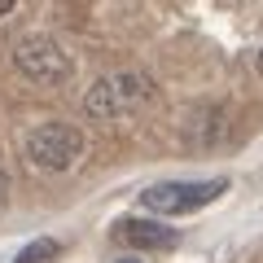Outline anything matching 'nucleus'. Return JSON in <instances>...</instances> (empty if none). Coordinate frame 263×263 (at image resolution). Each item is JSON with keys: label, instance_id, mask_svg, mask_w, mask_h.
I'll list each match as a JSON object with an SVG mask.
<instances>
[{"label": "nucleus", "instance_id": "obj_7", "mask_svg": "<svg viewBox=\"0 0 263 263\" xmlns=\"http://www.w3.org/2000/svg\"><path fill=\"white\" fill-rule=\"evenodd\" d=\"M259 75H263V48H259Z\"/></svg>", "mask_w": 263, "mask_h": 263}, {"label": "nucleus", "instance_id": "obj_4", "mask_svg": "<svg viewBox=\"0 0 263 263\" xmlns=\"http://www.w3.org/2000/svg\"><path fill=\"white\" fill-rule=\"evenodd\" d=\"M13 62H18V70L27 79H35V84H62V79L70 75V57H66L62 44L48 40V35H27L13 48Z\"/></svg>", "mask_w": 263, "mask_h": 263}, {"label": "nucleus", "instance_id": "obj_6", "mask_svg": "<svg viewBox=\"0 0 263 263\" xmlns=\"http://www.w3.org/2000/svg\"><path fill=\"white\" fill-rule=\"evenodd\" d=\"M57 254H62V241H57V237H40V241H31L13 263H53Z\"/></svg>", "mask_w": 263, "mask_h": 263}, {"label": "nucleus", "instance_id": "obj_2", "mask_svg": "<svg viewBox=\"0 0 263 263\" xmlns=\"http://www.w3.org/2000/svg\"><path fill=\"white\" fill-rule=\"evenodd\" d=\"M84 136L70 123H44L27 136V162L35 171H70L84 158Z\"/></svg>", "mask_w": 263, "mask_h": 263}, {"label": "nucleus", "instance_id": "obj_1", "mask_svg": "<svg viewBox=\"0 0 263 263\" xmlns=\"http://www.w3.org/2000/svg\"><path fill=\"white\" fill-rule=\"evenodd\" d=\"M154 97V84L141 75V70H123V75H105L88 88L84 97V110L92 119H119V114L141 110L145 101Z\"/></svg>", "mask_w": 263, "mask_h": 263}, {"label": "nucleus", "instance_id": "obj_5", "mask_svg": "<svg viewBox=\"0 0 263 263\" xmlns=\"http://www.w3.org/2000/svg\"><path fill=\"white\" fill-rule=\"evenodd\" d=\"M114 241H123L127 250H171L180 233L158 219H123V224H114Z\"/></svg>", "mask_w": 263, "mask_h": 263}, {"label": "nucleus", "instance_id": "obj_8", "mask_svg": "<svg viewBox=\"0 0 263 263\" xmlns=\"http://www.w3.org/2000/svg\"><path fill=\"white\" fill-rule=\"evenodd\" d=\"M0 197H5V176H0Z\"/></svg>", "mask_w": 263, "mask_h": 263}, {"label": "nucleus", "instance_id": "obj_3", "mask_svg": "<svg viewBox=\"0 0 263 263\" xmlns=\"http://www.w3.org/2000/svg\"><path fill=\"white\" fill-rule=\"evenodd\" d=\"M228 189V180H162L141 193V206L149 215H189V211L215 202Z\"/></svg>", "mask_w": 263, "mask_h": 263}]
</instances>
